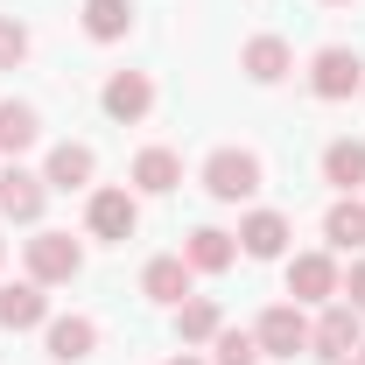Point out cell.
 <instances>
[{"instance_id":"obj_29","label":"cell","mask_w":365,"mask_h":365,"mask_svg":"<svg viewBox=\"0 0 365 365\" xmlns=\"http://www.w3.org/2000/svg\"><path fill=\"white\" fill-rule=\"evenodd\" d=\"M0 253H7V246H0Z\"/></svg>"},{"instance_id":"obj_19","label":"cell","mask_w":365,"mask_h":365,"mask_svg":"<svg viewBox=\"0 0 365 365\" xmlns=\"http://www.w3.org/2000/svg\"><path fill=\"white\" fill-rule=\"evenodd\" d=\"M323 239H330L337 253H359L365 246V204L359 197H337V204L323 211Z\"/></svg>"},{"instance_id":"obj_10","label":"cell","mask_w":365,"mask_h":365,"mask_svg":"<svg viewBox=\"0 0 365 365\" xmlns=\"http://www.w3.org/2000/svg\"><path fill=\"white\" fill-rule=\"evenodd\" d=\"M190 260H182V253H162V260H148V267H140V295H148V302H162V309H176V302H190Z\"/></svg>"},{"instance_id":"obj_1","label":"cell","mask_w":365,"mask_h":365,"mask_svg":"<svg viewBox=\"0 0 365 365\" xmlns=\"http://www.w3.org/2000/svg\"><path fill=\"white\" fill-rule=\"evenodd\" d=\"M204 190H211L218 204L253 197V190H260V155H246V148H218V155L204 162Z\"/></svg>"},{"instance_id":"obj_22","label":"cell","mask_w":365,"mask_h":365,"mask_svg":"<svg viewBox=\"0 0 365 365\" xmlns=\"http://www.w3.org/2000/svg\"><path fill=\"white\" fill-rule=\"evenodd\" d=\"M134 29V7L127 0H85V36L91 43H120Z\"/></svg>"},{"instance_id":"obj_23","label":"cell","mask_w":365,"mask_h":365,"mask_svg":"<svg viewBox=\"0 0 365 365\" xmlns=\"http://www.w3.org/2000/svg\"><path fill=\"white\" fill-rule=\"evenodd\" d=\"M211 351H218L211 365H260V344H253L246 330H218V337H211Z\"/></svg>"},{"instance_id":"obj_16","label":"cell","mask_w":365,"mask_h":365,"mask_svg":"<svg viewBox=\"0 0 365 365\" xmlns=\"http://www.w3.org/2000/svg\"><path fill=\"white\" fill-rule=\"evenodd\" d=\"M98 351V323L91 317H56L49 323V359L56 365H78V359H91Z\"/></svg>"},{"instance_id":"obj_3","label":"cell","mask_w":365,"mask_h":365,"mask_svg":"<svg viewBox=\"0 0 365 365\" xmlns=\"http://www.w3.org/2000/svg\"><path fill=\"white\" fill-rule=\"evenodd\" d=\"M253 344H260L267 359H295V351H309V317H302V302H274L267 317L253 323Z\"/></svg>"},{"instance_id":"obj_24","label":"cell","mask_w":365,"mask_h":365,"mask_svg":"<svg viewBox=\"0 0 365 365\" xmlns=\"http://www.w3.org/2000/svg\"><path fill=\"white\" fill-rule=\"evenodd\" d=\"M21 56H29V29L21 21H0V71H14Z\"/></svg>"},{"instance_id":"obj_6","label":"cell","mask_w":365,"mask_h":365,"mask_svg":"<svg viewBox=\"0 0 365 365\" xmlns=\"http://www.w3.org/2000/svg\"><path fill=\"white\" fill-rule=\"evenodd\" d=\"M359 78H365V63H359L344 43H330V49H317V56H309V91H317V98H351V91H359Z\"/></svg>"},{"instance_id":"obj_20","label":"cell","mask_w":365,"mask_h":365,"mask_svg":"<svg viewBox=\"0 0 365 365\" xmlns=\"http://www.w3.org/2000/svg\"><path fill=\"white\" fill-rule=\"evenodd\" d=\"M36 140H43L36 106H21V98H0V155H21V148H36Z\"/></svg>"},{"instance_id":"obj_26","label":"cell","mask_w":365,"mask_h":365,"mask_svg":"<svg viewBox=\"0 0 365 365\" xmlns=\"http://www.w3.org/2000/svg\"><path fill=\"white\" fill-rule=\"evenodd\" d=\"M344 365H365V344H359V351H351V359H344Z\"/></svg>"},{"instance_id":"obj_21","label":"cell","mask_w":365,"mask_h":365,"mask_svg":"<svg viewBox=\"0 0 365 365\" xmlns=\"http://www.w3.org/2000/svg\"><path fill=\"white\" fill-rule=\"evenodd\" d=\"M218 330H225V317H218V302H211V295L176 302V337H182V344H211Z\"/></svg>"},{"instance_id":"obj_13","label":"cell","mask_w":365,"mask_h":365,"mask_svg":"<svg viewBox=\"0 0 365 365\" xmlns=\"http://www.w3.org/2000/svg\"><path fill=\"white\" fill-rule=\"evenodd\" d=\"M239 71H246L253 85H281V78L295 71V49L281 43V36H253V43L239 49Z\"/></svg>"},{"instance_id":"obj_7","label":"cell","mask_w":365,"mask_h":365,"mask_svg":"<svg viewBox=\"0 0 365 365\" xmlns=\"http://www.w3.org/2000/svg\"><path fill=\"white\" fill-rule=\"evenodd\" d=\"M43 204H49V182L36 176V169H0V218H14V225H36L43 218Z\"/></svg>"},{"instance_id":"obj_15","label":"cell","mask_w":365,"mask_h":365,"mask_svg":"<svg viewBox=\"0 0 365 365\" xmlns=\"http://www.w3.org/2000/svg\"><path fill=\"white\" fill-rule=\"evenodd\" d=\"M176 182H182V155L176 148H140L134 155V190L140 197H169Z\"/></svg>"},{"instance_id":"obj_5","label":"cell","mask_w":365,"mask_h":365,"mask_svg":"<svg viewBox=\"0 0 365 365\" xmlns=\"http://www.w3.org/2000/svg\"><path fill=\"white\" fill-rule=\"evenodd\" d=\"M85 267V253H78V239L71 232H36L29 239V281H71V274Z\"/></svg>"},{"instance_id":"obj_28","label":"cell","mask_w":365,"mask_h":365,"mask_svg":"<svg viewBox=\"0 0 365 365\" xmlns=\"http://www.w3.org/2000/svg\"><path fill=\"white\" fill-rule=\"evenodd\" d=\"M323 7H351V0H323Z\"/></svg>"},{"instance_id":"obj_18","label":"cell","mask_w":365,"mask_h":365,"mask_svg":"<svg viewBox=\"0 0 365 365\" xmlns=\"http://www.w3.org/2000/svg\"><path fill=\"white\" fill-rule=\"evenodd\" d=\"M323 182H337L344 197H359V182H365V140H330V148H323Z\"/></svg>"},{"instance_id":"obj_8","label":"cell","mask_w":365,"mask_h":365,"mask_svg":"<svg viewBox=\"0 0 365 365\" xmlns=\"http://www.w3.org/2000/svg\"><path fill=\"white\" fill-rule=\"evenodd\" d=\"M98 106H106L120 127L148 120V106H155V85H148V71H113V78H106V91H98Z\"/></svg>"},{"instance_id":"obj_11","label":"cell","mask_w":365,"mask_h":365,"mask_svg":"<svg viewBox=\"0 0 365 365\" xmlns=\"http://www.w3.org/2000/svg\"><path fill=\"white\" fill-rule=\"evenodd\" d=\"M232 239L246 246V260H281V253H288V218H281V211H246Z\"/></svg>"},{"instance_id":"obj_14","label":"cell","mask_w":365,"mask_h":365,"mask_svg":"<svg viewBox=\"0 0 365 365\" xmlns=\"http://www.w3.org/2000/svg\"><path fill=\"white\" fill-rule=\"evenodd\" d=\"M182 260H190L197 274H225L232 260H239V239H232V232H218V225H197L190 239H182Z\"/></svg>"},{"instance_id":"obj_9","label":"cell","mask_w":365,"mask_h":365,"mask_svg":"<svg viewBox=\"0 0 365 365\" xmlns=\"http://www.w3.org/2000/svg\"><path fill=\"white\" fill-rule=\"evenodd\" d=\"M337 281H344V274H337L330 253H295V260H288V295H295V302H337Z\"/></svg>"},{"instance_id":"obj_4","label":"cell","mask_w":365,"mask_h":365,"mask_svg":"<svg viewBox=\"0 0 365 365\" xmlns=\"http://www.w3.org/2000/svg\"><path fill=\"white\" fill-rule=\"evenodd\" d=\"M85 225H91V239H134V225H140V204H134V190H91V204H85Z\"/></svg>"},{"instance_id":"obj_25","label":"cell","mask_w":365,"mask_h":365,"mask_svg":"<svg viewBox=\"0 0 365 365\" xmlns=\"http://www.w3.org/2000/svg\"><path fill=\"white\" fill-rule=\"evenodd\" d=\"M337 295H344V302H351V309L365 317V260H351V274L337 281Z\"/></svg>"},{"instance_id":"obj_2","label":"cell","mask_w":365,"mask_h":365,"mask_svg":"<svg viewBox=\"0 0 365 365\" xmlns=\"http://www.w3.org/2000/svg\"><path fill=\"white\" fill-rule=\"evenodd\" d=\"M359 344L365 337H359V309H351V302H330V309L309 323V359H323V365H344Z\"/></svg>"},{"instance_id":"obj_27","label":"cell","mask_w":365,"mask_h":365,"mask_svg":"<svg viewBox=\"0 0 365 365\" xmlns=\"http://www.w3.org/2000/svg\"><path fill=\"white\" fill-rule=\"evenodd\" d=\"M169 365H204V359H169Z\"/></svg>"},{"instance_id":"obj_17","label":"cell","mask_w":365,"mask_h":365,"mask_svg":"<svg viewBox=\"0 0 365 365\" xmlns=\"http://www.w3.org/2000/svg\"><path fill=\"white\" fill-rule=\"evenodd\" d=\"M91 169H98V162H91V148H85V140H63V148H49L43 182H49V190H85V182H91Z\"/></svg>"},{"instance_id":"obj_12","label":"cell","mask_w":365,"mask_h":365,"mask_svg":"<svg viewBox=\"0 0 365 365\" xmlns=\"http://www.w3.org/2000/svg\"><path fill=\"white\" fill-rule=\"evenodd\" d=\"M36 323H49L43 281H7L0 288V330H36Z\"/></svg>"}]
</instances>
